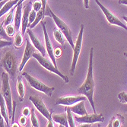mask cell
I'll list each match as a JSON object with an SVG mask.
<instances>
[{
  "mask_svg": "<svg viewBox=\"0 0 127 127\" xmlns=\"http://www.w3.org/2000/svg\"><path fill=\"white\" fill-rule=\"evenodd\" d=\"M11 42L10 40H0V47H1V49L5 47H8V46H11Z\"/></svg>",
  "mask_w": 127,
  "mask_h": 127,
  "instance_id": "obj_34",
  "label": "cell"
},
{
  "mask_svg": "<svg viewBox=\"0 0 127 127\" xmlns=\"http://www.w3.org/2000/svg\"><path fill=\"white\" fill-rule=\"evenodd\" d=\"M25 1V0H20V1H19V2L18 3V5H19V4H22L23 2H24Z\"/></svg>",
  "mask_w": 127,
  "mask_h": 127,
  "instance_id": "obj_43",
  "label": "cell"
},
{
  "mask_svg": "<svg viewBox=\"0 0 127 127\" xmlns=\"http://www.w3.org/2000/svg\"><path fill=\"white\" fill-rule=\"evenodd\" d=\"M20 0H9L8 1L2 8L1 10H0V16H3L5 13H7L8 11H11V9L14 8L16 5H18V3L19 2Z\"/></svg>",
  "mask_w": 127,
  "mask_h": 127,
  "instance_id": "obj_19",
  "label": "cell"
},
{
  "mask_svg": "<svg viewBox=\"0 0 127 127\" xmlns=\"http://www.w3.org/2000/svg\"><path fill=\"white\" fill-rule=\"evenodd\" d=\"M29 100L30 101H31V103L34 105L37 110L43 115L44 117H46L48 120V123L47 125V126H54L53 123V118H52V114L50 113V112L49 111V110L47 109V107H46L44 102L43 101V100L37 95H32L29 97Z\"/></svg>",
  "mask_w": 127,
  "mask_h": 127,
  "instance_id": "obj_7",
  "label": "cell"
},
{
  "mask_svg": "<svg viewBox=\"0 0 127 127\" xmlns=\"http://www.w3.org/2000/svg\"><path fill=\"white\" fill-rule=\"evenodd\" d=\"M53 120L56 123H60V126H69L68 119H67V113H62V114H53L52 115Z\"/></svg>",
  "mask_w": 127,
  "mask_h": 127,
  "instance_id": "obj_18",
  "label": "cell"
},
{
  "mask_svg": "<svg viewBox=\"0 0 127 127\" xmlns=\"http://www.w3.org/2000/svg\"><path fill=\"white\" fill-rule=\"evenodd\" d=\"M93 52L94 49L91 48L89 53V65L88 71L84 83L78 88V92L81 95H85L93 108L94 113H96L95 103H94V92H95V81L93 75Z\"/></svg>",
  "mask_w": 127,
  "mask_h": 127,
  "instance_id": "obj_1",
  "label": "cell"
},
{
  "mask_svg": "<svg viewBox=\"0 0 127 127\" xmlns=\"http://www.w3.org/2000/svg\"><path fill=\"white\" fill-rule=\"evenodd\" d=\"M41 26L43 31V34H44V41H45V46H46V50H47L48 56L50 58L52 63L54 64L55 66L57 67L56 65V56L54 55V49L53 47V44L50 41V39L49 37L48 33L47 31V28H46V22L45 21H41Z\"/></svg>",
  "mask_w": 127,
  "mask_h": 127,
  "instance_id": "obj_10",
  "label": "cell"
},
{
  "mask_svg": "<svg viewBox=\"0 0 127 127\" xmlns=\"http://www.w3.org/2000/svg\"><path fill=\"white\" fill-rule=\"evenodd\" d=\"M31 122L32 126H33V127H38V126H40L38 120H37V118L36 117L33 109H32L31 111Z\"/></svg>",
  "mask_w": 127,
  "mask_h": 127,
  "instance_id": "obj_28",
  "label": "cell"
},
{
  "mask_svg": "<svg viewBox=\"0 0 127 127\" xmlns=\"http://www.w3.org/2000/svg\"><path fill=\"white\" fill-rule=\"evenodd\" d=\"M84 25H81L80 28V31L78 35L77 40L75 43V48L73 49V57H72V65L70 68V74L71 75H73L75 71L76 65L79 58V55L81 53V50H82V42H83V33H84Z\"/></svg>",
  "mask_w": 127,
  "mask_h": 127,
  "instance_id": "obj_8",
  "label": "cell"
},
{
  "mask_svg": "<svg viewBox=\"0 0 127 127\" xmlns=\"http://www.w3.org/2000/svg\"><path fill=\"white\" fill-rule=\"evenodd\" d=\"M22 15H23V10H22V4L18 5L15 13V27L16 31H19L20 25H21V20H22Z\"/></svg>",
  "mask_w": 127,
  "mask_h": 127,
  "instance_id": "obj_17",
  "label": "cell"
},
{
  "mask_svg": "<svg viewBox=\"0 0 127 127\" xmlns=\"http://www.w3.org/2000/svg\"><path fill=\"white\" fill-rule=\"evenodd\" d=\"M22 43H23V34H22V33L18 32L15 37L14 45L16 48H19V47H21Z\"/></svg>",
  "mask_w": 127,
  "mask_h": 127,
  "instance_id": "obj_27",
  "label": "cell"
},
{
  "mask_svg": "<svg viewBox=\"0 0 127 127\" xmlns=\"http://www.w3.org/2000/svg\"><path fill=\"white\" fill-rule=\"evenodd\" d=\"M1 1H2V0H1Z\"/></svg>",
  "mask_w": 127,
  "mask_h": 127,
  "instance_id": "obj_46",
  "label": "cell"
},
{
  "mask_svg": "<svg viewBox=\"0 0 127 127\" xmlns=\"http://www.w3.org/2000/svg\"><path fill=\"white\" fill-rule=\"evenodd\" d=\"M46 7H47V6H46ZM46 7H43L39 11H37V17H36L35 21H34L32 23V24L30 25L29 28L32 29V28H33L34 27H36L38 23H40V22L43 20V18L45 16H47V12H46Z\"/></svg>",
  "mask_w": 127,
  "mask_h": 127,
  "instance_id": "obj_22",
  "label": "cell"
},
{
  "mask_svg": "<svg viewBox=\"0 0 127 127\" xmlns=\"http://www.w3.org/2000/svg\"><path fill=\"white\" fill-rule=\"evenodd\" d=\"M19 122L21 126H25L27 123V117L25 116V115H22V116L20 117V118H19Z\"/></svg>",
  "mask_w": 127,
  "mask_h": 127,
  "instance_id": "obj_35",
  "label": "cell"
},
{
  "mask_svg": "<svg viewBox=\"0 0 127 127\" xmlns=\"http://www.w3.org/2000/svg\"><path fill=\"white\" fill-rule=\"evenodd\" d=\"M75 120H76L77 123H89V124H92L95 123H98V122H103L105 120L104 117L102 113H94V114L91 115H85V116H81L80 117H75Z\"/></svg>",
  "mask_w": 127,
  "mask_h": 127,
  "instance_id": "obj_11",
  "label": "cell"
},
{
  "mask_svg": "<svg viewBox=\"0 0 127 127\" xmlns=\"http://www.w3.org/2000/svg\"><path fill=\"white\" fill-rule=\"evenodd\" d=\"M95 2L97 3V5L100 7V10L103 11V15H105V17H106L107 21L110 23V25L120 26V27L123 28L124 30L127 31V26H126V25H124L123 23L117 17L115 16V15L111 12V11H109L105 6H103V5L98 1V0H95Z\"/></svg>",
  "mask_w": 127,
  "mask_h": 127,
  "instance_id": "obj_9",
  "label": "cell"
},
{
  "mask_svg": "<svg viewBox=\"0 0 127 127\" xmlns=\"http://www.w3.org/2000/svg\"><path fill=\"white\" fill-rule=\"evenodd\" d=\"M124 123V118L122 117L120 114H117L112 118L110 123L107 126H112V127H120L122 126L123 123Z\"/></svg>",
  "mask_w": 127,
  "mask_h": 127,
  "instance_id": "obj_23",
  "label": "cell"
},
{
  "mask_svg": "<svg viewBox=\"0 0 127 127\" xmlns=\"http://www.w3.org/2000/svg\"><path fill=\"white\" fill-rule=\"evenodd\" d=\"M70 110L73 113H75L79 116H85L88 114V112L85 107V100L78 102L75 104L70 107Z\"/></svg>",
  "mask_w": 127,
  "mask_h": 127,
  "instance_id": "obj_16",
  "label": "cell"
},
{
  "mask_svg": "<svg viewBox=\"0 0 127 127\" xmlns=\"http://www.w3.org/2000/svg\"><path fill=\"white\" fill-rule=\"evenodd\" d=\"M0 111H1V116L5 119V121L6 122V123L8 126H9L8 117V108H7L6 103H5V100L2 95H1V97H0Z\"/></svg>",
  "mask_w": 127,
  "mask_h": 127,
  "instance_id": "obj_20",
  "label": "cell"
},
{
  "mask_svg": "<svg viewBox=\"0 0 127 127\" xmlns=\"http://www.w3.org/2000/svg\"><path fill=\"white\" fill-rule=\"evenodd\" d=\"M22 76H24L26 80L28 81V84L30 85V86L33 88H34L37 91H39L42 93H44L46 95H47L48 97H51L52 96V93L53 91L55 90L54 87H49L47 85H44L43 83H42L41 82H40L39 80H37V78H35L34 77L31 76V75H29L28 72H25L22 73Z\"/></svg>",
  "mask_w": 127,
  "mask_h": 127,
  "instance_id": "obj_6",
  "label": "cell"
},
{
  "mask_svg": "<svg viewBox=\"0 0 127 127\" xmlns=\"http://www.w3.org/2000/svg\"><path fill=\"white\" fill-rule=\"evenodd\" d=\"M2 67L8 74L11 80H15L17 76V61L15 54L11 51L5 53L1 60Z\"/></svg>",
  "mask_w": 127,
  "mask_h": 127,
  "instance_id": "obj_3",
  "label": "cell"
},
{
  "mask_svg": "<svg viewBox=\"0 0 127 127\" xmlns=\"http://www.w3.org/2000/svg\"><path fill=\"white\" fill-rule=\"evenodd\" d=\"M123 20H125V21H126V24H127V16H123Z\"/></svg>",
  "mask_w": 127,
  "mask_h": 127,
  "instance_id": "obj_44",
  "label": "cell"
},
{
  "mask_svg": "<svg viewBox=\"0 0 127 127\" xmlns=\"http://www.w3.org/2000/svg\"><path fill=\"white\" fill-rule=\"evenodd\" d=\"M62 50L59 47H57L56 49L54 50V55L56 57H60L61 55H62Z\"/></svg>",
  "mask_w": 127,
  "mask_h": 127,
  "instance_id": "obj_37",
  "label": "cell"
},
{
  "mask_svg": "<svg viewBox=\"0 0 127 127\" xmlns=\"http://www.w3.org/2000/svg\"><path fill=\"white\" fill-rule=\"evenodd\" d=\"M9 75L8 73L3 72L2 73V86H1V95L5 100V103L8 108L9 119L11 120L13 113V100L11 96V91L9 84Z\"/></svg>",
  "mask_w": 127,
  "mask_h": 127,
  "instance_id": "obj_2",
  "label": "cell"
},
{
  "mask_svg": "<svg viewBox=\"0 0 127 127\" xmlns=\"http://www.w3.org/2000/svg\"><path fill=\"white\" fill-rule=\"evenodd\" d=\"M17 6H18V5H16L14 8H11V11L8 12V14L7 15V16L5 17V18L3 23H2V25L4 26H7L8 25H11V23H12L13 20H15L14 19V11L16 9Z\"/></svg>",
  "mask_w": 127,
  "mask_h": 127,
  "instance_id": "obj_25",
  "label": "cell"
},
{
  "mask_svg": "<svg viewBox=\"0 0 127 127\" xmlns=\"http://www.w3.org/2000/svg\"><path fill=\"white\" fill-rule=\"evenodd\" d=\"M124 56H125V57H126V58H127V52L124 53Z\"/></svg>",
  "mask_w": 127,
  "mask_h": 127,
  "instance_id": "obj_45",
  "label": "cell"
},
{
  "mask_svg": "<svg viewBox=\"0 0 127 127\" xmlns=\"http://www.w3.org/2000/svg\"><path fill=\"white\" fill-rule=\"evenodd\" d=\"M83 2H84L85 8L88 9L89 8V0H83Z\"/></svg>",
  "mask_w": 127,
  "mask_h": 127,
  "instance_id": "obj_38",
  "label": "cell"
},
{
  "mask_svg": "<svg viewBox=\"0 0 127 127\" xmlns=\"http://www.w3.org/2000/svg\"><path fill=\"white\" fill-rule=\"evenodd\" d=\"M66 110V113H67V119H68V125L71 127H74L75 126V122H74V118L72 116V112L70 110V107L68 106H67V107L65 108Z\"/></svg>",
  "mask_w": 127,
  "mask_h": 127,
  "instance_id": "obj_26",
  "label": "cell"
},
{
  "mask_svg": "<svg viewBox=\"0 0 127 127\" xmlns=\"http://www.w3.org/2000/svg\"><path fill=\"white\" fill-rule=\"evenodd\" d=\"M27 33L28 34V36L33 43V45L35 47V48L43 56H45V53H46V50L44 49V47L43 46V44L41 43V42L40 41V40L37 37V36L34 34V33L32 31V30L31 28H28L27 29Z\"/></svg>",
  "mask_w": 127,
  "mask_h": 127,
  "instance_id": "obj_15",
  "label": "cell"
},
{
  "mask_svg": "<svg viewBox=\"0 0 127 127\" xmlns=\"http://www.w3.org/2000/svg\"><path fill=\"white\" fill-rule=\"evenodd\" d=\"M118 99L122 103H127V93L126 92H120L118 95Z\"/></svg>",
  "mask_w": 127,
  "mask_h": 127,
  "instance_id": "obj_32",
  "label": "cell"
},
{
  "mask_svg": "<svg viewBox=\"0 0 127 127\" xmlns=\"http://www.w3.org/2000/svg\"><path fill=\"white\" fill-rule=\"evenodd\" d=\"M31 110H30L28 107H24V109L22 110V113H23V115L28 117L31 114Z\"/></svg>",
  "mask_w": 127,
  "mask_h": 127,
  "instance_id": "obj_36",
  "label": "cell"
},
{
  "mask_svg": "<svg viewBox=\"0 0 127 127\" xmlns=\"http://www.w3.org/2000/svg\"><path fill=\"white\" fill-rule=\"evenodd\" d=\"M119 3L120 5H127V0H119Z\"/></svg>",
  "mask_w": 127,
  "mask_h": 127,
  "instance_id": "obj_39",
  "label": "cell"
},
{
  "mask_svg": "<svg viewBox=\"0 0 127 127\" xmlns=\"http://www.w3.org/2000/svg\"><path fill=\"white\" fill-rule=\"evenodd\" d=\"M42 8H43V4H42L41 0H40V1H39V0H36V1L33 2V9L34 11H36L37 12V11H39Z\"/></svg>",
  "mask_w": 127,
  "mask_h": 127,
  "instance_id": "obj_31",
  "label": "cell"
},
{
  "mask_svg": "<svg viewBox=\"0 0 127 127\" xmlns=\"http://www.w3.org/2000/svg\"><path fill=\"white\" fill-rule=\"evenodd\" d=\"M47 8H48V11L50 12V17H51L53 18V20L55 22V24L56 25L57 28H58L62 31V33L64 34L65 37L66 38L68 43L70 44V46H71L72 50H73L75 48V43H74V41H73V39H72V31H71L70 28H68V26L61 18H60L53 12V11L50 9V8L47 5Z\"/></svg>",
  "mask_w": 127,
  "mask_h": 127,
  "instance_id": "obj_4",
  "label": "cell"
},
{
  "mask_svg": "<svg viewBox=\"0 0 127 127\" xmlns=\"http://www.w3.org/2000/svg\"><path fill=\"white\" fill-rule=\"evenodd\" d=\"M31 2L28 3L25 8L23 10V15H22V20H21V33L23 35H25L28 27H29V15L31 11Z\"/></svg>",
  "mask_w": 127,
  "mask_h": 127,
  "instance_id": "obj_14",
  "label": "cell"
},
{
  "mask_svg": "<svg viewBox=\"0 0 127 127\" xmlns=\"http://www.w3.org/2000/svg\"><path fill=\"white\" fill-rule=\"evenodd\" d=\"M0 33H1V40H11L10 37L7 34L5 30L3 28V25L1 24V27H0Z\"/></svg>",
  "mask_w": 127,
  "mask_h": 127,
  "instance_id": "obj_30",
  "label": "cell"
},
{
  "mask_svg": "<svg viewBox=\"0 0 127 127\" xmlns=\"http://www.w3.org/2000/svg\"><path fill=\"white\" fill-rule=\"evenodd\" d=\"M26 47H25V52H24V54H23V56H22V60H21V63L20 64V66H19V72L22 71V69L24 68L25 65H26V63L28 62V60L33 57V53L36 52V48L35 47H33L32 44L31 43L30 40L28 39H26Z\"/></svg>",
  "mask_w": 127,
  "mask_h": 127,
  "instance_id": "obj_12",
  "label": "cell"
},
{
  "mask_svg": "<svg viewBox=\"0 0 127 127\" xmlns=\"http://www.w3.org/2000/svg\"><path fill=\"white\" fill-rule=\"evenodd\" d=\"M17 91H18V98L19 100L21 102L23 101L25 95V85L23 84L22 82V77L21 76H18V82H17Z\"/></svg>",
  "mask_w": 127,
  "mask_h": 127,
  "instance_id": "obj_21",
  "label": "cell"
},
{
  "mask_svg": "<svg viewBox=\"0 0 127 127\" xmlns=\"http://www.w3.org/2000/svg\"><path fill=\"white\" fill-rule=\"evenodd\" d=\"M53 36L55 40L58 42L59 43H60L61 45L64 46L65 45V40H64V34L62 33V31L58 28H55L53 31Z\"/></svg>",
  "mask_w": 127,
  "mask_h": 127,
  "instance_id": "obj_24",
  "label": "cell"
},
{
  "mask_svg": "<svg viewBox=\"0 0 127 127\" xmlns=\"http://www.w3.org/2000/svg\"><path fill=\"white\" fill-rule=\"evenodd\" d=\"M3 120H5V119L1 116V121H0V125L1 126H4V123H3Z\"/></svg>",
  "mask_w": 127,
  "mask_h": 127,
  "instance_id": "obj_41",
  "label": "cell"
},
{
  "mask_svg": "<svg viewBox=\"0 0 127 127\" xmlns=\"http://www.w3.org/2000/svg\"><path fill=\"white\" fill-rule=\"evenodd\" d=\"M37 11H34L33 9L31 10V13H30V15H29V27L30 25L32 24V23L35 21L36 19V17H37Z\"/></svg>",
  "mask_w": 127,
  "mask_h": 127,
  "instance_id": "obj_33",
  "label": "cell"
},
{
  "mask_svg": "<svg viewBox=\"0 0 127 127\" xmlns=\"http://www.w3.org/2000/svg\"><path fill=\"white\" fill-rule=\"evenodd\" d=\"M5 30L7 33L8 35L10 37H12L14 35H15V33L16 31V29H15V27H14L12 25H8L7 26H5Z\"/></svg>",
  "mask_w": 127,
  "mask_h": 127,
  "instance_id": "obj_29",
  "label": "cell"
},
{
  "mask_svg": "<svg viewBox=\"0 0 127 127\" xmlns=\"http://www.w3.org/2000/svg\"><path fill=\"white\" fill-rule=\"evenodd\" d=\"M88 98L85 96H65V97H60L56 100V104L70 107L78 102H81L82 100H86Z\"/></svg>",
  "mask_w": 127,
  "mask_h": 127,
  "instance_id": "obj_13",
  "label": "cell"
},
{
  "mask_svg": "<svg viewBox=\"0 0 127 127\" xmlns=\"http://www.w3.org/2000/svg\"><path fill=\"white\" fill-rule=\"evenodd\" d=\"M33 57L40 63V65L42 67L46 68L47 70H48V71H50V72H53L54 74H56L57 75H59L61 78H63L65 81V83L69 82L68 77H67L66 75L61 73L60 71H59V69L57 68V67L55 66L53 63H50L47 59H46L45 56H43L41 53H38L35 52L33 55Z\"/></svg>",
  "mask_w": 127,
  "mask_h": 127,
  "instance_id": "obj_5",
  "label": "cell"
},
{
  "mask_svg": "<svg viewBox=\"0 0 127 127\" xmlns=\"http://www.w3.org/2000/svg\"><path fill=\"white\" fill-rule=\"evenodd\" d=\"M42 4H43V7H46L47 6V0H41Z\"/></svg>",
  "mask_w": 127,
  "mask_h": 127,
  "instance_id": "obj_40",
  "label": "cell"
},
{
  "mask_svg": "<svg viewBox=\"0 0 127 127\" xmlns=\"http://www.w3.org/2000/svg\"><path fill=\"white\" fill-rule=\"evenodd\" d=\"M12 126H13V127H14V126H15V127H18L19 125L17 124V123H12Z\"/></svg>",
  "mask_w": 127,
  "mask_h": 127,
  "instance_id": "obj_42",
  "label": "cell"
}]
</instances>
